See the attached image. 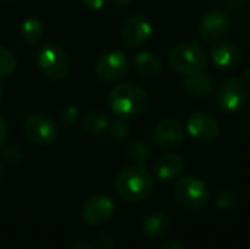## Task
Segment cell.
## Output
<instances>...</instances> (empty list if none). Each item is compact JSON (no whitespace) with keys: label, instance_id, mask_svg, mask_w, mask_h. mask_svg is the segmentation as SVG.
Here are the masks:
<instances>
[{"label":"cell","instance_id":"cell-23","mask_svg":"<svg viewBox=\"0 0 250 249\" xmlns=\"http://www.w3.org/2000/svg\"><path fill=\"white\" fill-rule=\"evenodd\" d=\"M239 203V195L236 191L233 189H223L218 195H217V200H215V205L218 210H223V211H230L233 210Z\"/></svg>","mask_w":250,"mask_h":249},{"label":"cell","instance_id":"cell-26","mask_svg":"<svg viewBox=\"0 0 250 249\" xmlns=\"http://www.w3.org/2000/svg\"><path fill=\"white\" fill-rule=\"evenodd\" d=\"M1 158L7 163H12V164H16L19 163L21 160V151L15 147V145H10V147H6L1 150Z\"/></svg>","mask_w":250,"mask_h":249},{"label":"cell","instance_id":"cell-3","mask_svg":"<svg viewBox=\"0 0 250 249\" xmlns=\"http://www.w3.org/2000/svg\"><path fill=\"white\" fill-rule=\"evenodd\" d=\"M168 65L174 72L188 76L204 72L208 65V59L201 44L183 41L171 48L168 54Z\"/></svg>","mask_w":250,"mask_h":249},{"label":"cell","instance_id":"cell-36","mask_svg":"<svg viewBox=\"0 0 250 249\" xmlns=\"http://www.w3.org/2000/svg\"><path fill=\"white\" fill-rule=\"evenodd\" d=\"M6 1H12V0H6Z\"/></svg>","mask_w":250,"mask_h":249},{"label":"cell","instance_id":"cell-18","mask_svg":"<svg viewBox=\"0 0 250 249\" xmlns=\"http://www.w3.org/2000/svg\"><path fill=\"white\" fill-rule=\"evenodd\" d=\"M168 227H170V219L164 213L149 214L144 220V225H142V230H144L145 236H148L151 239H158V238L164 236L167 233Z\"/></svg>","mask_w":250,"mask_h":249},{"label":"cell","instance_id":"cell-31","mask_svg":"<svg viewBox=\"0 0 250 249\" xmlns=\"http://www.w3.org/2000/svg\"><path fill=\"white\" fill-rule=\"evenodd\" d=\"M69 249H94V247H91V245H88V244H82V242H79V244L72 245Z\"/></svg>","mask_w":250,"mask_h":249},{"label":"cell","instance_id":"cell-29","mask_svg":"<svg viewBox=\"0 0 250 249\" xmlns=\"http://www.w3.org/2000/svg\"><path fill=\"white\" fill-rule=\"evenodd\" d=\"M160 249H186L185 248V245L182 244V242H179V241H168V242H166V244H163Z\"/></svg>","mask_w":250,"mask_h":249},{"label":"cell","instance_id":"cell-5","mask_svg":"<svg viewBox=\"0 0 250 249\" xmlns=\"http://www.w3.org/2000/svg\"><path fill=\"white\" fill-rule=\"evenodd\" d=\"M174 198L182 208L188 211H199L209 203V189L199 178L186 176L177 182Z\"/></svg>","mask_w":250,"mask_h":249},{"label":"cell","instance_id":"cell-15","mask_svg":"<svg viewBox=\"0 0 250 249\" xmlns=\"http://www.w3.org/2000/svg\"><path fill=\"white\" fill-rule=\"evenodd\" d=\"M183 169V158L177 154H163L154 161V173L161 181H173L179 178Z\"/></svg>","mask_w":250,"mask_h":249},{"label":"cell","instance_id":"cell-12","mask_svg":"<svg viewBox=\"0 0 250 249\" xmlns=\"http://www.w3.org/2000/svg\"><path fill=\"white\" fill-rule=\"evenodd\" d=\"M114 204L105 195H94L82 205V219L91 226H101L113 216Z\"/></svg>","mask_w":250,"mask_h":249},{"label":"cell","instance_id":"cell-9","mask_svg":"<svg viewBox=\"0 0 250 249\" xmlns=\"http://www.w3.org/2000/svg\"><path fill=\"white\" fill-rule=\"evenodd\" d=\"M152 31H154L152 23L146 16L133 15V16H129L123 22L120 28V37L126 45L138 47L149 40V37L152 35Z\"/></svg>","mask_w":250,"mask_h":249},{"label":"cell","instance_id":"cell-10","mask_svg":"<svg viewBox=\"0 0 250 249\" xmlns=\"http://www.w3.org/2000/svg\"><path fill=\"white\" fill-rule=\"evenodd\" d=\"M230 29V19L223 10H209L207 12L198 25L199 35L205 41H220L223 40Z\"/></svg>","mask_w":250,"mask_h":249},{"label":"cell","instance_id":"cell-4","mask_svg":"<svg viewBox=\"0 0 250 249\" xmlns=\"http://www.w3.org/2000/svg\"><path fill=\"white\" fill-rule=\"evenodd\" d=\"M35 62L41 73L51 81L66 78L70 69V59L67 53L53 43H47L37 50Z\"/></svg>","mask_w":250,"mask_h":249},{"label":"cell","instance_id":"cell-11","mask_svg":"<svg viewBox=\"0 0 250 249\" xmlns=\"http://www.w3.org/2000/svg\"><path fill=\"white\" fill-rule=\"evenodd\" d=\"M189 134L199 142H211L220 135V122L209 113H193L188 120Z\"/></svg>","mask_w":250,"mask_h":249},{"label":"cell","instance_id":"cell-35","mask_svg":"<svg viewBox=\"0 0 250 249\" xmlns=\"http://www.w3.org/2000/svg\"><path fill=\"white\" fill-rule=\"evenodd\" d=\"M1 98H3V90H1V87H0V101H1Z\"/></svg>","mask_w":250,"mask_h":249},{"label":"cell","instance_id":"cell-32","mask_svg":"<svg viewBox=\"0 0 250 249\" xmlns=\"http://www.w3.org/2000/svg\"><path fill=\"white\" fill-rule=\"evenodd\" d=\"M117 4H122V6H126V4H129L130 3V0H114Z\"/></svg>","mask_w":250,"mask_h":249},{"label":"cell","instance_id":"cell-14","mask_svg":"<svg viewBox=\"0 0 250 249\" xmlns=\"http://www.w3.org/2000/svg\"><path fill=\"white\" fill-rule=\"evenodd\" d=\"M211 57L214 65L221 70H233L240 65L243 54L237 44L224 41V43H218L212 48Z\"/></svg>","mask_w":250,"mask_h":249},{"label":"cell","instance_id":"cell-25","mask_svg":"<svg viewBox=\"0 0 250 249\" xmlns=\"http://www.w3.org/2000/svg\"><path fill=\"white\" fill-rule=\"evenodd\" d=\"M79 119V109L75 104H67L60 110V123L64 126H70L73 123H76V120Z\"/></svg>","mask_w":250,"mask_h":249},{"label":"cell","instance_id":"cell-34","mask_svg":"<svg viewBox=\"0 0 250 249\" xmlns=\"http://www.w3.org/2000/svg\"><path fill=\"white\" fill-rule=\"evenodd\" d=\"M1 178H3V167H1V164H0V181H1Z\"/></svg>","mask_w":250,"mask_h":249},{"label":"cell","instance_id":"cell-6","mask_svg":"<svg viewBox=\"0 0 250 249\" xmlns=\"http://www.w3.org/2000/svg\"><path fill=\"white\" fill-rule=\"evenodd\" d=\"M217 103L223 112H240L248 103V90L237 78L224 79L217 90Z\"/></svg>","mask_w":250,"mask_h":249},{"label":"cell","instance_id":"cell-22","mask_svg":"<svg viewBox=\"0 0 250 249\" xmlns=\"http://www.w3.org/2000/svg\"><path fill=\"white\" fill-rule=\"evenodd\" d=\"M16 69V59L13 53L6 48L4 45H0V79L10 76Z\"/></svg>","mask_w":250,"mask_h":249},{"label":"cell","instance_id":"cell-19","mask_svg":"<svg viewBox=\"0 0 250 249\" xmlns=\"http://www.w3.org/2000/svg\"><path fill=\"white\" fill-rule=\"evenodd\" d=\"M110 126L108 116L104 112L95 110L88 113L82 120V129L88 135H101Z\"/></svg>","mask_w":250,"mask_h":249},{"label":"cell","instance_id":"cell-13","mask_svg":"<svg viewBox=\"0 0 250 249\" xmlns=\"http://www.w3.org/2000/svg\"><path fill=\"white\" fill-rule=\"evenodd\" d=\"M155 142L163 148H176L185 139V131L176 119H163L154 131Z\"/></svg>","mask_w":250,"mask_h":249},{"label":"cell","instance_id":"cell-17","mask_svg":"<svg viewBox=\"0 0 250 249\" xmlns=\"http://www.w3.org/2000/svg\"><path fill=\"white\" fill-rule=\"evenodd\" d=\"M183 84H185V88L188 90V92H190L196 97H208V95H211V92L214 90L212 78L204 72L188 75L185 78Z\"/></svg>","mask_w":250,"mask_h":249},{"label":"cell","instance_id":"cell-21","mask_svg":"<svg viewBox=\"0 0 250 249\" xmlns=\"http://www.w3.org/2000/svg\"><path fill=\"white\" fill-rule=\"evenodd\" d=\"M126 153L136 164H144L149 157V148L144 141L139 139L130 141L126 147Z\"/></svg>","mask_w":250,"mask_h":249},{"label":"cell","instance_id":"cell-1","mask_svg":"<svg viewBox=\"0 0 250 249\" xmlns=\"http://www.w3.org/2000/svg\"><path fill=\"white\" fill-rule=\"evenodd\" d=\"M114 186L119 197L125 201L139 203L152 192L154 179L144 164H135L126 167L117 175Z\"/></svg>","mask_w":250,"mask_h":249},{"label":"cell","instance_id":"cell-24","mask_svg":"<svg viewBox=\"0 0 250 249\" xmlns=\"http://www.w3.org/2000/svg\"><path fill=\"white\" fill-rule=\"evenodd\" d=\"M129 131H130V123L127 117H123V116H117L110 125V135L113 139H117V141L125 139L129 135Z\"/></svg>","mask_w":250,"mask_h":249},{"label":"cell","instance_id":"cell-8","mask_svg":"<svg viewBox=\"0 0 250 249\" xmlns=\"http://www.w3.org/2000/svg\"><path fill=\"white\" fill-rule=\"evenodd\" d=\"M26 138L37 145H51L59 138V131L54 120L45 114H32L23 123Z\"/></svg>","mask_w":250,"mask_h":249},{"label":"cell","instance_id":"cell-33","mask_svg":"<svg viewBox=\"0 0 250 249\" xmlns=\"http://www.w3.org/2000/svg\"><path fill=\"white\" fill-rule=\"evenodd\" d=\"M245 79H246L248 84H250V68L249 69H246V72H245Z\"/></svg>","mask_w":250,"mask_h":249},{"label":"cell","instance_id":"cell-2","mask_svg":"<svg viewBox=\"0 0 250 249\" xmlns=\"http://www.w3.org/2000/svg\"><path fill=\"white\" fill-rule=\"evenodd\" d=\"M108 104L117 116L132 117L142 113L148 106V92L132 82L116 85L108 94Z\"/></svg>","mask_w":250,"mask_h":249},{"label":"cell","instance_id":"cell-30","mask_svg":"<svg viewBox=\"0 0 250 249\" xmlns=\"http://www.w3.org/2000/svg\"><path fill=\"white\" fill-rule=\"evenodd\" d=\"M245 6V0H229L227 1V7L230 10H239Z\"/></svg>","mask_w":250,"mask_h":249},{"label":"cell","instance_id":"cell-16","mask_svg":"<svg viewBox=\"0 0 250 249\" xmlns=\"http://www.w3.org/2000/svg\"><path fill=\"white\" fill-rule=\"evenodd\" d=\"M135 68L139 75L146 78L158 76L163 70V62L160 56L151 51H141L135 57Z\"/></svg>","mask_w":250,"mask_h":249},{"label":"cell","instance_id":"cell-28","mask_svg":"<svg viewBox=\"0 0 250 249\" xmlns=\"http://www.w3.org/2000/svg\"><path fill=\"white\" fill-rule=\"evenodd\" d=\"M6 139H7V125H6L4 119L0 116V148L4 145Z\"/></svg>","mask_w":250,"mask_h":249},{"label":"cell","instance_id":"cell-7","mask_svg":"<svg viewBox=\"0 0 250 249\" xmlns=\"http://www.w3.org/2000/svg\"><path fill=\"white\" fill-rule=\"evenodd\" d=\"M129 68L127 56L123 51L111 50L100 56L95 63V73L104 82H116L127 75Z\"/></svg>","mask_w":250,"mask_h":249},{"label":"cell","instance_id":"cell-20","mask_svg":"<svg viewBox=\"0 0 250 249\" xmlns=\"http://www.w3.org/2000/svg\"><path fill=\"white\" fill-rule=\"evenodd\" d=\"M21 37L29 43L35 44L44 37V25L37 18H26L21 25Z\"/></svg>","mask_w":250,"mask_h":249},{"label":"cell","instance_id":"cell-27","mask_svg":"<svg viewBox=\"0 0 250 249\" xmlns=\"http://www.w3.org/2000/svg\"><path fill=\"white\" fill-rule=\"evenodd\" d=\"M81 1L89 10H101L107 3V0H81Z\"/></svg>","mask_w":250,"mask_h":249}]
</instances>
